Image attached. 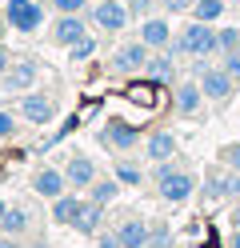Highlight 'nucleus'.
Listing matches in <instances>:
<instances>
[{
	"instance_id": "f257e3e1",
	"label": "nucleus",
	"mask_w": 240,
	"mask_h": 248,
	"mask_svg": "<svg viewBox=\"0 0 240 248\" xmlns=\"http://www.w3.org/2000/svg\"><path fill=\"white\" fill-rule=\"evenodd\" d=\"M168 52L172 56H216V28H208V20H192L180 36H172Z\"/></svg>"
},
{
	"instance_id": "f03ea898",
	"label": "nucleus",
	"mask_w": 240,
	"mask_h": 248,
	"mask_svg": "<svg viewBox=\"0 0 240 248\" xmlns=\"http://www.w3.org/2000/svg\"><path fill=\"white\" fill-rule=\"evenodd\" d=\"M156 192L160 200H168V204H184V200L196 192V176L184 172V168H172L168 160L156 164Z\"/></svg>"
},
{
	"instance_id": "7ed1b4c3",
	"label": "nucleus",
	"mask_w": 240,
	"mask_h": 248,
	"mask_svg": "<svg viewBox=\"0 0 240 248\" xmlns=\"http://www.w3.org/2000/svg\"><path fill=\"white\" fill-rule=\"evenodd\" d=\"M148 56H152V48H148V44H144V40L136 36V40L120 44V48L112 52V64H108V72H116V76H136V72H144Z\"/></svg>"
},
{
	"instance_id": "20e7f679",
	"label": "nucleus",
	"mask_w": 240,
	"mask_h": 248,
	"mask_svg": "<svg viewBox=\"0 0 240 248\" xmlns=\"http://www.w3.org/2000/svg\"><path fill=\"white\" fill-rule=\"evenodd\" d=\"M4 16L16 32H36L44 24V4L40 0H4Z\"/></svg>"
},
{
	"instance_id": "39448f33",
	"label": "nucleus",
	"mask_w": 240,
	"mask_h": 248,
	"mask_svg": "<svg viewBox=\"0 0 240 248\" xmlns=\"http://www.w3.org/2000/svg\"><path fill=\"white\" fill-rule=\"evenodd\" d=\"M100 144L112 148V152H128V148L140 144V132H136V124H128V120H108L100 128Z\"/></svg>"
},
{
	"instance_id": "423d86ee",
	"label": "nucleus",
	"mask_w": 240,
	"mask_h": 248,
	"mask_svg": "<svg viewBox=\"0 0 240 248\" xmlns=\"http://www.w3.org/2000/svg\"><path fill=\"white\" fill-rule=\"evenodd\" d=\"M232 84H236V76H232L228 68H208V64H200L204 100H228V96H232Z\"/></svg>"
},
{
	"instance_id": "0eeeda50",
	"label": "nucleus",
	"mask_w": 240,
	"mask_h": 248,
	"mask_svg": "<svg viewBox=\"0 0 240 248\" xmlns=\"http://www.w3.org/2000/svg\"><path fill=\"white\" fill-rule=\"evenodd\" d=\"M80 36H88L84 16H80V12H60L56 24H52V44H60V48H72Z\"/></svg>"
},
{
	"instance_id": "6e6552de",
	"label": "nucleus",
	"mask_w": 240,
	"mask_h": 248,
	"mask_svg": "<svg viewBox=\"0 0 240 248\" xmlns=\"http://www.w3.org/2000/svg\"><path fill=\"white\" fill-rule=\"evenodd\" d=\"M36 76H40V64H36V60L16 56V60H12V68L4 72V88H8V92H32Z\"/></svg>"
},
{
	"instance_id": "1a4fd4ad",
	"label": "nucleus",
	"mask_w": 240,
	"mask_h": 248,
	"mask_svg": "<svg viewBox=\"0 0 240 248\" xmlns=\"http://www.w3.org/2000/svg\"><path fill=\"white\" fill-rule=\"evenodd\" d=\"M20 116H24L28 124H52L56 104H52V96H44V92H24V100H20Z\"/></svg>"
},
{
	"instance_id": "9d476101",
	"label": "nucleus",
	"mask_w": 240,
	"mask_h": 248,
	"mask_svg": "<svg viewBox=\"0 0 240 248\" xmlns=\"http://www.w3.org/2000/svg\"><path fill=\"white\" fill-rule=\"evenodd\" d=\"M92 24L104 28V32H120V28L128 24V8L120 4V0H100V4L92 8Z\"/></svg>"
},
{
	"instance_id": "9b49d317",
	"label": "nucleus",
	"mask_w": 240,
	"mask_h": 248,
	"mask_svg": "<svg viewBox=\"0 0 240 248\" xmlns=\"http://www.w3.org/2000/svg\"><path fill=\"white\" fill-rule=\"evenodd\" d=\"M200 104H204V88H200V80H180V84H176V92H172V108H176L180 116H196Z\"/></svg>"
},
{
	"instance_id": "f8f14e48",
	"label": "nucleus",
	"mask_w": 240,
	"mask_h": 248,
	"mask_svg": "<svg viewBox=\"0 0 240 248\" xmlns=\"http://www.w3.org/2000/svg\"><path fill=\"white\" fill-rule=\"evenodd\" d=\"M204 196L208 200L240 196V172H232V168H228V172H216V168H212V172L204 176Z\"/></svg>"
},
{
	"instance_id": "ddd939ff",
	"label": "nucleus",
	"mask_w": 240,
	"mask_h": 248,
	"mask_svg": "<svg viewBox=\"0 0 240 248\" xmlns=\"http://www.w3.org/2000/svg\"><path fill=\"white\" fill-rule=\"evenodd\" d=\"M140 40L148 44L152 52L168 48V44H172V24H168L164 16H144V24H140Z\"/></svg>"
},
{
	"instance_id": "4468645a",
	"label": "nucleus",
	"mask_w": 240,
	"mask_h": 248,
	"mask_svg": "<svg viewBox=\"0 0 240 248\" xmlns=\"http://www.w3.org/2000/svg\"><path fill=\"white\" fill-rule=\"evenodd\" d=\"M64 176H68L72 188H92V180H96V164L84 156V152H72L68 164H64Z\"/></svg>"
},
{
	"instance_id": "2eb2a0df",
	"label": "nucleus",
	"mask_w": 240,
	"mask_h": 248,
	"mask_svg": "<svg viewBox=\"0 0 240 248\" xmlns=\"http://www.w3.org/2000/svg\"><path fill=\"white\" fill-rule=\"evenodd\" d=\"M64 184H68V176H64L60 168H40V172L32 176V192L44 196V200H56V196H64Z\"/></svg>"
},
{
	"instance_id": "dca6fc26",
	"label": "nucleus",
	"mask_w": 240,
	"mask_h": 248,
	"mask_svg": "<svg viewBox=\"0 0 240 248\" xmlns=\"http://www.w3.org/2000/svg\"><path fill=\"white\" fill-rule=\"evenodd\" d=\"M144 72H148V80H156V84H172V80H176V60H172V52L160 48L156 56H148Z\"/></svg>"
},
{
	"instance_id": "f3484780",
	"label": "nucleus",
	"mask_w": 240,
	"mask_h": 248,
	"mask_svg": "<svg viewBox=\"0 0 240 248\" xmlns=\"http://www.w3.org/2000/svg\"><path fill=\"white\" fill-rule=\"evenodd\" d=\"M120 244L124 248H148V236H152V228L144 224V220H136V216H128V220H120Z\"/></svg>"
},
{
	"instance_id": "a211bd4d",
	"label": "nucleus",
	"mask_w": 240,
	"mask_h": 248,
	"mask_svg": "<svg viewBox=\"0 0 240 248\" xmlns=\"http://www.w3.org/2000/svg\"><path fill=\"white\" fill-rule=\"evenodd\" d=\"M144 152H148V160H172L176 156V136L168 132V128H156L152 136H148V144H144Z\"/></svg>"
},
{
	"instance_id": "6ab92c4d",
	"label": "nucleus",
	"mask_w": 240,
	"mask_h": 248,
	"mask_svg": "<svg viewBox=\"0 0 240 248\" xmlns=\"http://www.w3.org/2000/svg\"><path fill=\"white\" fill-rule=\"evenodd\" d=\"M100 220H104V204H96V200H84V208L76 216V232H84V236H96L100 232Z\"/></svg>"
},
{
	"instance_id": "aec40b11",
	"label": "nucleus",
	"mask_w": 240,
	"mask_h": 248,
	"mask_svg": "<svg viewBox=\"0 0 240 248\" xmlns=\"http://www.w3.org/2000/svg\"><path fill=\"white\" fill-rule=\"evenodd\" d=\"M80 208H84V200L64 192V196H56V200H52V220H56V224H76Z\"/></svg>"
},
{
	"instance_id": "412c9836",
	"label": "nucleus",
	"mask_w": 240,
	"mask_h": 248,
	"mask_svg": "<svg viewBox=\"0 0 240 248\" xmlns=\"http://www.w3.org/2000/svg\"><path fill=\"white\" fill-rule=\"evenodd\" d=\"M0 232H8V236H24V232H28V212L12 204L4 212V220H0Z\"/></svg>"
},
{
	"instance_id": "4be33fe9",
	"label": "nucleus",
	"mask_w": 240,
	"mask_h": 248,
	"mask_svg": "<svg viewBox=\"0 0 240 248\" xmlns=\"http://www.w3.org/2000/svg\"><path fill=\"white\" fill-rule=\"evenodd\" d=\"M192 16H196V20H208V24L220 20V16H224V0H196V4H192Z\"/></svg>"
},
{
	"instance_id": "5701e85b",
	"label": "nucleus",
	"mask_w": 240,
	"mask_h": 248,
	"mask_svg": "<svg viewBox=\"0 0 240 248\" xmlns=\"http://www.w3.org/2000/svg\"><path fill=\"white\" fill-rule=\"evenodd\" d=\"M120 192V180H92V200L96 204H112Z\"/></svg>"
},
{
	"instance_id": "b1692460",
	"label": "nucleus",
	"mask_w": 240,
	"mask_h": 248,
	"mask_svg": "<svg viewBox=\"0 0 240 248\" xmlns=\"http://www.w3.org/2000/svg\"><path fill=\"white\" fill-rule=\"evenodd\" d=\"M232 48H240V28H220V32H216V52L224 56Z\"/></svg>"
},
{
	"instance_id": "393cba45",
	"label": "nucleus",
	"mask_w": 240,
	"mask_h": 248,
	"mask_svg": "<svg viewBox=\"0 0 240 248\" xmlns=\"http://www.w3.org/2000/svg\"><path fill=\"white\" fill-rule=\"evenodd\" d=\"M116 180H120V184H128V188H136V184H140L144 176H140V168H136V164L120 160V164H116Z\"/></svg>"
},
{
	"instance_id": "a878e982",
	"label": "nucleus",
	"mask_w": 240,
	"mask_h": 248,
	"mask_svg": "<svg viewBox=\"0 0 240 248\" xmlns=\"http://www.w3.org/2000/svg\"><path fill=\"white\" fill-rule=\"evenodd\" d=\"M220 164L232 168V172H240V144H224L220 148Z\"/></svg>"
},
{
	"instance_id": "bb28decb",
	"label": "nucleus",
	"mask_w": 240,
	"mask_h": 248,
	"mask_svg": "<svg viewBox=\"0 0 240 248\" xmlns=\"http://www.w3.org/2000/svg\"><path fill=\"white\" fill-rule=\"evenodd\" d=\"M92 52H96V40H92V36H80V40L72 44V60H88Z\"/></svg>"
},
{
	"instance_id": "cd10ccee",
	"label": "nucleus",
	"mask_w": 240,
	"mask_h": 248,
	"mask_svg": "<svg viewBox=\"0 0 240 248\" xmlns=\"http://www.w3.org/2000/svg\"><path fill=\"white\" fill-rule=\"evenodd\" d=\"M168 240H172V232H168L164 224H156L152 236H148V248H168Z\"/></svg>"
},
{
	"instance_id": "c85d7f7f",
	"label": "nucleus",
	"mask_w": 240,
	"mask_h": 248,
	"mask_svg": "<svg viewBox=\"0 0 240 248\" xmlns=\"http://www.w3.org/2000/svg\"><path fill=\"white\" fill-rule=\"evenodd\" d=\"M56 12H84L88 8V0H48Z\"/></svg>"
},
{
	"instance_id": "c756f323",
	"label": "nucleus",
	"mask_w": 240,
	"mask_h": 248,
	"mask_svg": "<svg viewBox=\"0 0 240 248\" xmlns=\"http://www.w3.org/2000/svg\"><path fill=\"white\" fill-rule=\"evenodd\" d=\"M8 136H16V116L0 108V140H8Z\"/></svg>"
},
{
	"instance_id": "7c9ffc66",
	"label": "nucleus",
	"mask_w": 240,
	"mask_h": 248,
	"mask_svg": "<svg viewBox=\"0 0 240 248\" xmlns=\"http://www.w3.org/2000/svg\"><path fill=\"white\" fill-rule=\"evenodd\" d=\"M224 68H228L236 80H240V48H232V52H224Z\"/></svg>"
},
{
	"instance_id": "2f4dec72",
	"label": "nucleus",
	"mask_w": 240,
	"mask_h": 248,
	"mask_svg": "<svg viewBox=\"0 0 240 248\" xmlns=\"http://www.w3.org/2000/svg\"><path fill=\"white\" fill-rule=\"evenodd\" d=\"M160 4H164V12H192L196 0H160Z\"/></svg>"
},
{
	"instance_id": "473e14b6",
	"label": "nucleus",
	"mask_w": 240,
	"mask_h": 248,
	"mask_svg": "<svg viewBox=\"0 0 240 248\" xmlns=\"http://www.w3.org/2000/svg\"><path fill=\"white\" fill-rule=\"evenodd\" d=\"M100 236V248H124L120 244V232H96Z\"/></svg>"
},
{
	"instance_id": "72a5a7b5",
	"label": "nucleus",
	"mask_w": 240,
	"mask_h": 248,
	"mask_svg": "<svg viewBox=\"0 0 240 248\" xmlns=\"http://www.w3.org/2000/svg\"><path fill=\"white\" fill-rule=\"evenodd\" d=\"M128 12H132V16H148V12H152V0H132Z\"/></svg>"
},
{
	"instance_id": "f704fd0d",
	"label": "nucleus",
	"mask_w": 240,
	"mask_h": 248,
	"mask_svg": "<svg viewBox=\"0 0 240 248\" xmlns=\"http://www.w3.org/2000/svg\"><path fill=\"white\" fill-rule=\"evenodd\" d=\"M8 68H12V52L0 44V80H4V72H8Z\"/></svg>"
},
{
	"instance_id": "c9c22d12",
	"label": "nucleus",
	"mask_w": 240,
	"mask_h": 248,
	"mask_svg": "<svg viewBox=\"0 0 240 248\" xmlns=\"http://www.w3.org/2000/svg\"><path fill=\"white\" fill-rule=\"evenodd\" d=\"M0 248H20V236H8V232H0Z\"/></svg>"
},
{
	"instance_id": "e433bc0d",
	"label": "nucleus",
	"mask_w": 240,
	"mask_h": 248,
	"mask_svg": "<svg viewBox=\"0 0 240 248\" xmlns=\"http://www.w3.org/2000/svg\"><path fill=\"white\" fill-rule=\"evenodd\" d=\"M228 248H240V228L232 232V240H228Z\"/></svg>"
},
{
	"instance_id": "4c0bfd02",
	"label": "nucleus",
	"mask_w": 240,
	"mask_h": 248,
	"mask_svg": "<svg viewBox=\"0 0 240 248\" xmlns=\"http://www.w3.org/2000/svg\"><path fill=\"white\" fill-rule=\"evenodd\" d=\"M232 228H240V204L232 208Z\"/></svg>"
},
{
	"instance_id": "58836bf2",
	"label": "nucleus",
	"mask_w": 240,
	"mask_h": 248,
	"mask_svg": "<svg viewBox=\"0 0 240 248\" xmlns=\"http://www.w3.org/2000/svg\"><path fill=\"white\" fill-rule=\"evenodd\" d=\"M4 212H8V204H4V200H0V220H4Z\"/></svg>"
},
{
	"instance_id": "ea45409f",
	"label": "nucleus",
	"mask_w": 240,
	"mask_h": 248,
	"mask_svg": "<svg viewBox=\"0 0 240 248\" xmlns=\"http://www.w3.org/2000/svg\"><path fill=\"white\" fill-rule=\"evenodd\" d=\"M32 248H48V240H36V244H32Z\"/></svg>"
},
{
	"instance_id": "a19ab883",
	"label": "nucleus",
	"mask_w": 240,
	"mask_h": 248,
	"mask_svg": "<svg viewBox=\"0 0 240 248\" xmlns=\"http://www.w3.org/2000/svg\"><path fill=\"white\" fill-rule=\"evenodd\" d=\"M40 4H44V0H40Z\"/></svg>"
}]
</instances>
